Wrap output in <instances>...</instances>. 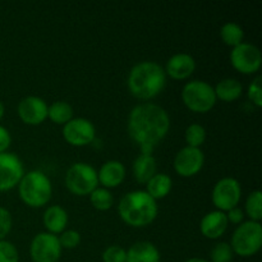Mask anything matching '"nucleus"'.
<instances>
[{"label":"nucleus","instance_id":"f257e3e1","mask_svg":"<svg viewBox=\"0 0 262 262\" xmlns=\"http://www.w3.org/2000/svg\"><path fill=\"white\" fill-rule=\"evenodd\" d=\"M169 129L170 117L168 112L154 102H141L128 115V136L142 154H152L156 146L168 136Z\"/></svg>","mask_w":262,"mask_h":262},{"label":"nucleus","instance_id":"f3484780","mask_svg":"<svg viewBox=\"0 0 262 262\" xmlns=\"http://www.w3.org/2000/svg\"><path fill=\"white\" fill-rule=\"evenodd\" d=\"M127 176V169L124 164L119 160H107L100 166L97 171L99 186L104 188H117L124 182Z\"/></svg>","mask_w":262,"mask_h":262},{"label":"nucleus","instance_id":"412c9836","mask_svg":"<svg viewBox=\"0 0 262 262\" xmlns=\"http://www.w3.org/2000/svg\"><path fill=\"white\" fill-rule=\"evenodd\" d=\"M216 100L223 102L237 101L243 94V84L237 78H224L214 86Z\"/></svg>","mask_w":262,"mask_h":262},{"label":"nucleus","instance_id":"9b49d317","mask_svg":"<svg viewBox=\"0 0 262 262\" xmlns=\"http://www.w3.org/2000/svg\"><path fill=\"white\" fill-rule=\"evenodd\" d=\"M61 135L67 143L74 147H84L91 145L96 138V127L87 118H73L63 125Z\"/></svg>","mask_w":262,"mask_h":262},{"label":"nucleus","instance_id":"b1692460","mask_svg":"<svg viewBox=\"0 0 262 262\" xmlns=\"http://www.w3.org/2000/svg\"><path fill=\"white\" fill-rule=\"evenodd\" d=\"M220 37L225 45L233 49L245 42V31L237 22H227L220 28Z\"/></svg>","mask_w":262,"mask_h":262},{"label":"nucleus","instance_id":"dca6fc26","mask_svg":"<svg viewBox=\"0 0 262 262\" xmlns=\"http://www.w3.org/2000/svg\"><path fill=\"white\" fill-rule=\"evenodd\" d=\"M229 223H228L225 212L214 210L202 216L200 222V232L205 238L211 241H216L222 238L227 232Z\"/></svg>","mask_w":262,"mask_h":262},{"label":"nucleus","instance_id":"ddd939ff","mask_svg":"<svg viewBox=\"0 0 262 262\" xmlns=\"http://www.w3.org/2000/svg\"><path fill=\"white\" fill-rule=\"evenodd\" d=\"M22 160L13 152L0 154V192L12 191L25 174Z\"/></svg>","mask_w":262,"mask_h":262},{"label":"nucleus","instance_id":"c85d7f7f","mask_svg":"<svg viewBox=\"0 0 262 262\" xmlns=\"http://www.w3.org/2000/svg\"><path fill=\"white\" fill-rule=\"evenodd\" d=\"M58 239L63 250H74L81 243V234L74 229H66L58 235Z\"/></svg>","mask_w":262,"mask_h":262},{"label":"nucleus","instance_id":"cd10ccee","mask_svg":"<svg viewBox=\"0 0 262 262\" xmlns=\"http://www.w3.org/2000/svg\"><path fill=\"white\" fill-rule=\"evenodd\" d=\"M234 252L228 242H217L210 251V262H232Z\"/></svg>","mask_w":262,"mask_h":262},{"label":"nucleus","instance_id":"bb28decb","mask_svg":"<svg viewBox=\"0 0 262 262\" xmlns=\"http://www.w3.org/2000/svg\"><path fill=\"white\" fill-rule=\"evenodd\" d=\"M206 129L204 125L199 124V123H192L186 128L184 132V140H186L187 146L194 148H201L206 141Z\"/></svg>","mask_w":262,"mask_h":262},{"label":"nucleus","instance_id":"20e7f679","mask_svg":"<svg viewBox=\"0 0 262 262\" xmlns=\"http://www.w3.org/2000/svg\"><path fill=\"white\" fill-rule=\"evenodd\" d=\"M17 188L20 201L32 209L46 206L53 196L50 178L41 170H30L23 174Z\"/></svg>","mask_w":262,"mask_h":262},{"label":"nucleus","instance_id":"aec40b11","mask_svg":"<svg viewBox=\"0 0 262 262\" xmlns=\"http://www.w3.org/2000/svg\"><path fill=\"white\" fill-rule=\"evenodd\" d=\"M161 255L159 248L148 241H140L127 250L125 262H160Z\"/></svg>","mask_w":262,"mask_h":262},{"label":"nucleus","instance_id":"2f4dec72","mask_svg":"<svg viewBox=\"0 0 262 262\" xmlns=\"http://www.w3.org/2000/svg\"><path fill=\"white\" fill-rule=\"evenodd\" d=\"M261 76H256L252 79L247 89V97L255 106H262V87H261Z\"/></svg>","mask_w":262,"mask_h":262},{"label":"nucleus","instance_id":"c9c22d12","mask_svg":"<svg viewBox=\"0 0 262 262\" xmlns=\"http://www.w3.org/2000/svg\"><path fill=\"white\" fill-rule=\"evenodd\" d=\"M184 262H210V261L206 260V258H201V257H191Z\"/></svg>","mask_w":262,"mask_h":262},{"label":"nucleus","instance_id":"393cba45","mask_svg":"<svg viewBox=\"0 0 262 262\" xmlns=\"http://www.w3.org/2000/svg\"><path fill=\"white\" fill-rule=\"evenodd\" d=\"M90 202H91L92 207L97 211H107L114 205V196H113L112 191L104 187H97L94 191L90 193Z\"/></svg>","mask_w":262,"mask_h":262},{"label":"nucleus","instance_id":"e433bc0d","mask_svg":"<svg viewBox=\"0 0 262 262\" xmlns=\"http://www.w3.org/2000/svg\"><path fill=\"white\" fill-rule=\"evenodd\" d=\"M4 113H5V106L4 104H3L2 100H0V120H2L3 117H4Z\"/></svg>","mask_w":262,"mask_h":262},{"label":"nucleus","instance_id":"7c9ffc66","mask_svg":"<svg viewBox=\"0 0 262 262\" xmlns=\"http://www.w3.org/2000/svg\"><path fill=\"white\" fill-rule=\"evenodd\" d=\"M0 262H19V252L12 242L0 241Z\"/></svg>","mask_w":262,"mask_h":262},{"label":"nucleus","instance_id":"a878e982","mask_svg":"<svg viewBox=\"0 0 262 262\" xmlns=\"http://www.w3.org/2000/svg\"><path fill=\"white\" fill-rule=\"evenodd\" d=\"M245 215H247L248 220L261 223L262 219V193L260 189L252 191L247 196L245 202Z\"/></svg>","mask_w":262,"mask_h":262},{"label":"nucleus","instance_id":"473e14b6","mask_svg":"<svg viewBox=\"0 0 262 262\" xmlns=\"http://www.w3.org/2000/svg\"><path fill=\"white\" fill-rule=\"evenodd\" d=\"M13 217L8 209L0 206V241L5 239L12 230Z\"/></svg>","mask_w":262,"mask_h":262},{"label":"nucleus","instance_id":"4468645a","mask_svg":"<svg viewBox=\"0 0 262 262\" xmlns=\"http://www.w3.org/2000/svg\"><path fill=\"white\" fill-rule=\"evenodd\" d=\"M49 105L42 97L30 95L18 102L17 114L27 125H40L48 119Z\"/></svg>","mask_w":262,"mask_h":262},{"label":"nucleus","instance_id":"39448f33","mask_svg":"<svg viewBox=\"0 0 262 262\" xmlns=\"http://www.w3.org/2000/svg\"><path fill=\"white\" fill-rule=\"evenodd\" d=\"M181 99L184 106L192 113L206 114L216 105L214 86L201 79H192L187 82L181 92Z\"/></svg>","mask_w":262,"mask_h":262},{"label":"nucleus","instance_id":"0eeeda50","mask_svg":"<svg viewBox=\"0 0 262 262\" xmlns=\"http://www.w3.org/2000/svg\"><path fill=\"white\" fill-rule=\"evenodd\" d=\"M67 189L74 196H90L95 188L99 187L97 170L91 164L78 161L68 168L64 178Z\"/></svg>","mask_w":262,"mask_h":262},{"label":"nucleus","instance_id":"72a5a7b5","mask_svg":"<svg viewBox=\"0 0 262 262\" xmlns=\"http://www.w3.org/2000/svg\"><path fill=\"white\" fill-rule=\"evenodd\" d=\"M225 215H227V219H228V223H229V224L239 225L245 222V216H246L245 211H243L239 206L229 210L228 212H225Z\"/></svg>","mask_w":262,"mask_h":262},{"label":"nucleus","instance_id":"4be33fe9","mask_svg":"<svg viewBox=\"0 0 262 262\" xmlns=\"http://www.w3.org/2000/svg\"><path fill=\"white\" fill-rule=\"evenodd\" d=\"M145 191L152 197L155 201L163 200L170 193L171 188H173V179L170 176L166 173H156L147 183L145 184Z\"/></svg>","mask_w":262,"mask_h":262},{"label":"nucleus","instance_id":"c756f323","mask_svg":"<svg viewBox=\"0 0 262 262\" xmlns=\"http://www.w3.org/2000/svg\"><path fill=\"white\" fill-rule=\"evenodd\" d=\"M102 262H125L127 250L118 245H112L104 250L101 255Z\"/></svg>","mask_w":262,"mask_h":262},{"label":"nucleus","instance_id":"9d476101","mask_svg":"<svg viewBox=\"0 0 262 262\" xmlns=\"http://www.w3.org/2000/svg\"><path fill=\"white\" fill-rule=\"evenodd\" d=\"M61 248L58 235L41 232L32 238L30 245V256L33 262H59Z\"/></svg>","mask_w":262,"mask_h":262},{"label":"nucleus","instance_id":"f03ea898","mask_svg":"<svg viewBox=\"0 0 262 262\" xmlns=\"http://www.w3.org/2000/svg\"><path fill=\"white\" fill-rule=\"evenodd\" d=\"M127 86L136 99L142 101L155 99L166 86L164 67L154 60H143L135 64L128 73Z\"/></svg>","mask_w":262,"mask_h":262},{"label":"nucleus","instance_id":"6ab92c4d","mask_svg":"<svg viewBox=\"0 0 262 262\" xmlns=\"http://www.w3.org/2000/svg\"><path fill=\"white\" fill-rule=\"evenodd\" d=\"M132 173L137 183H147L158 173V161H156L155 156L152 154L141 152L133 161Z\"/></svg>","mask_w":262,"mask_h":262},{"label":"nucleus","instance_id":"a211bd4d","mask_svg":"<svg viewBox=\"0 0 262 262\" xmlns=\"http://www.w3.org/2000/svg\"><path fill=\"white\" fill-rule=\"evenodd\" d=\"M69 216L67 210L60 205H51L45 210L42 215V224L46 232L59 235L68 227Z\"/></svg>","mask_w":262,"mask_h":262},{"label":"nucleus","instance_id":"f704fd0d","mask_svg":"<svg viewBox=\"0 0 262 262\" xmlns=\"http://www.w3.org/2000/svg\"><path fill=\"white\" fill-rule=\"evenodd\" d=\"M10 143H12V136H10V132L4 127V125L0 124V154L7 152L8 148L10 147Z\"/></svg>","mask_w":262,"mask_h":262},{"label":"nucleus","instance_id":"5701e85b","mask_svg":"<svg viewBox=\"0 0 262 262\" xmlns=\"http://www.w3.org/2000/svg\"><path fill=\"white\" fill-rule=\"evenodd\" d=\"M74 110L69 102L59 100V101H54L53 104L49 105L48 109V119H50L54 124L64 125L73 119Z\"/></svg>","mask_w":262,"mask_h":262},{"label":"nucleus","instance_id":"f8f14e48","mask_svg":"<svg viewBox=\"0 0 262 262\" xmlns=\"http://www.w3.org/2000/svg\"><path fill=\"white\" fill-rule=\"evenodd\" d=\"M205 165V154L201 148L184 146L174 156L173 168L179 177L191 178L197 176Z\"/></svg>","mask_w":262,"mask_h":262},{"label":"nucleus","instance_id":"1a4fd4ad","mask_svg":"<svg viewBox=\"0 0 262 262\" xmlns=\"http://www.w3.org/2000/svg\"><path fill=\"white\" fill-rule=\"evenodd\" d=\"M230 64L241 74L251 76L261 69L262 55L260 49L250 42H242L230 51Z\"/></svg>","mask_w":262,"mask_h":262},{"label":"nucleus","instance_id":"6e6552de","mask_svg":"<svg viewBox=\"0 0 262 262\" xmlns=\"http://www.w3.org/2000/svg\"><path fill=\"white\" fill-rule=\"evenodd\" d=\"M242 200V186L233 177H224L215 183L211 192V201L215 210L228 212L239 205Z\"/></svg>","mask_w":262,"mask_h":262},{"label":"nucleus","instance_id":"2eb2a0df","mask_svg":"<svg viewBox=\"0 0 262 262\" xmlns=\"http://www.w3.org/2000/svg\"><path fill=\"white\" fill-rule=\"evenodd\" d=\"M164 71L166 77H170L176 81H184L196 71V60L188 53H177L168 59Z\"/></svg>","mask_w":262,"mask_h":262},{"label":"nucleus","instance_id":"423d86ee","mask_svg":"<svg viewBox=\"0 0 262 262\" xmlns=\"http://www.w3.org/2000/svg\"><path fill=\"white\" fill-rule=\"evenodd\" d=\"M230 247L234 255L252 257L262 247V225L258 222L246 220L237 225L230 238Z\"/></svg>","mask_w":262,"mask_h":262},{"label":"nucleus","instance_id":"7ed1b4c3","mask_svg":"<svg viewBox=\"0 0 262 262\" xmlns=\"http://www.w3.org/2000/svg\"><path fill=\"white\" fill-rule=\"evenodd\" d=\"M118 214L122 222L129 227L146 228L158 217V201H155L145 189L130 191L120 199Z\"/></svg>","mask_w":262,"mask_h":262}]
</instances>
